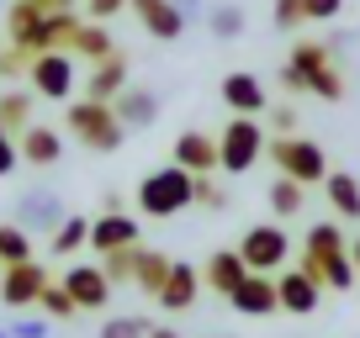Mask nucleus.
<instances>
[{
	"mask_svg": "<svg viewBox=\"0 0 360 338\" xmlns=\"http://www.w3.org/2000/svg\"><path fill=\"white\" fill-rule=\"evenodd\" d=\"M186 206H196V175L180 164H165V169H148L138 180V212L165 222V217H180Z\"/></svg>",
	"mask_w": 360,
	"mask_h": 338,
	"instance_id": "obj_1",
	"label": "nucleus"
},
{
	"mask_svg": "<svg viewBox=\"0 0 360 338\" xmlns=\"http://www.w3.org/2000/svg\"><path fill=\"white\" fill-rule=\"evenodd\" d=\"M64 133L75 137L79 148H90V154H117L122 137H127V127H122V116H117L112 101H69Z\"/></svg>",
	"mask_w": 360,
	"mask_h": 338,
	"instance_id": "obj_2",
	"label": "nucleus"
},
{
	"mask_svg": "<svg viewBox=\"0 0 360 338\" xmlns=\"http://www.w3.org/2000/svg\"><path fill=\"white\" fill-rule=\"evenodd\" d=\"M265 158L276 164V175H292L297 185H323L334 169H328V154H323V143H313V137H270V148H265Z\"/></svg>",
	"mask_w": 360,
	"mask_h": 338,
	"instance_id": "obj_3",
	"label": "nucleus"
},
{
	"mask_svg": "<svg viewBox=\"0 0 360 338\" xmlns=\"http://www.w3.org/2000/svg\"><path fill=\"white\" fill-rule=\"evenodd\" d=\"M270 148V127H259V116H228V127L217 133V154H223V175H249Z\"/></svg>",
	"mask_w": 360,
	"mask_h": 338,
	"instance_id": "obj_4",
	"label": "nucleus"
},
{
	"mask_svg": "<svg viewBox=\"0 0 360 338\" xmlns=\"http://www.w3.org/2000/svg\"><path fill=\"white\" fill-rule=\"evenodd\" d=\"M238 254L255 275H281L286 259H292V238H286L281 222H255L244 238H238Z\"/></svg>",
	"mask_w": 360,
	"mask_h": 338,
	"instance_id": "obj_5",
	"label": "nucleus"
},
{
	"mask_svg": "<svg viewBox=\"0 0 360 338\" xmlns=\"http://www.w3.org/2000/svg\"><path fill=\"white\" fill-rule=\"evenodd\" d=\"M27 79H32V95H43V101H69L75 95V53H37Z\"/></svg>",
	"mask_w": 360,
	"mask_h": 338,
	"instance_id": "obj_6",
	"label": "nucleus"
},
{
	"mask_svg": "<svg viewBox=\"0 0 360 338\" xmlns=\"http://www.w3.org/2000/svg\"><path fill=\"white\" fill-rule=\"evenodd\" d=\"M48 285H53V275H48L37 259L11 264V270H0V302L11 306V312H27V306H37V296H43Z\"/></svg>",
	"mask_w": 360,
	"mask_h": 338,
	"instance_id": "obj_7",
	"label": "nucleus"
},
{
	"mask_svg": "<svg viewBox=\"0 0 360 338\" xmlns=\"http://www.w3.org/2000/svg\"><path fill=\"white\" fill-rule=\"evenodd\" d=\"M6 37L27 53H48V11L32 0H11L6 6Z\"/></svg>",
	"mask_w": 360,
	"mask_h": 338,
	"instance_id": "obj_8",
	"label": "nucleus"
},
{
	"mask_svg": "<svg viewBox=\"0 0 360 338\" xmlns=\"http://www.w3.org/2000/svg\"><path fill=\"white\" fill-rule=\"evenodd\" d=\"M58 280H64V291L75 296L79 312H106V302H112V280H106L101 264H69Z\"/></svg>",
	"mask_w": 360,
	"mask_h": 338,
	"instance_id": "obj_9",
	"label": "nucleus"
},
{
	"mask_svg": "<svg viewBox=\"0 0 360 338\" xmlns=\"http://www.w3.org/2000/svg\"><path fill=\"white\" fill-rule=\"evenodd\" d=\"M328 43H313V37H302V43H292V53H286L281 64V90L286 95H307V85H313V69L328 64Z\"/></svg>",
	"mask_w": 360,
	"mask_h": 338,
	"instance_id": "obj_10",
	"label": "nucleus"
},
{
	"mask_svg": "<svg viewBox=\"0 0 360 338\" xmlns=\"http://www.w3.org/2000/svg\"><path fill=\"white\" fill-rule=\"evenodd\" d=\"M169 164L191 169V175H212V169H223L217 137H212V133H202V127H186V133L175 137V148H169Z\"/></svg>",
	"mask_w": 360,
	"mask_h": 338,
	"instance_id": "obj_11",
	"label": "nucleus"
},
{
	"mask_svg": "<svg viewBox=\"0 0 360 338\" xmlns=\"http://www.w3.org/2000/svg\"><path fill=\"white\" fill-rule=\"evenodd\" d=\"M217 95H223V106H228L233 116H265V111H270L265 85H259V79L249 74V69H233V74H223Z\"/></svg>",
	"mask_w": 360,
	"mask_h": 338,
	"instance_id": "obj_12",
	"label": "nucleus"
},
{
	"mask_svg": "<svg viewBox=\"0 0 360 338\" xmlns=\"http://www.w3.org/2000/svg\"><path fill=\"white\" fill-rule=\"evenodd\" d=\"M127 11H133V16H138V27H143L148 37H159V43H175V37L191 27V16L180 11L175 0H133Z\"/></svg>",
	"mask_w": 360,
	"mask_h": 338,
	"instance_id": "obj_13",
	"label": "nucleus"
},
{
	"mask_svg": "<svg viewBox=\"0 0 360 338\" xmlns=\"http://www.w3.org/2000/svg\"><path fill=\"white\" fill-rule=\"evenodd\" d=\"M228 306H233L238 317H270V312H281L276 275H244V280H238V291L228 296Z\"/></svg>",
	"mask_w": 360,
	"mask_h": 338,
	"instance_id": "obj_14",
	"label": "nucleus"
},
{
	"mask_svg": "<svg viewBox=\"0 0 360 338\" xmlns=\"http://www.w3.org/2000/svg\"><path fill=\"white\" fill-rule=\"evenodd\" d=\"M297 264H302V270L313 275L323 291H349V285L360 280L355 259H349V248H339V254H307V248H302V259H297Z\"/></svg>",
	"mask_w": 360,
	"mask_h": 338,
	"instance_id": "obj_15",
	"label": "nucleus"
},
{
	"mask_svg": "<svg viewBox=\"0 0 360 338\" xmlns=\"http://www.w3.org/2000/svg\"><path fill=\"white\" fill-rule=\"evenodd\" d=\"M138 238H143V227H138V217H127V212H101L90 222V248H96V254L138 248Z\"/></svg>",
	"mask_w": 360,
	"mask_h": 338,
	"instance_id": "obj_16",
	"label": "nucleus"
},
{
	"mask_svg": "<svg viewBox=\"0 0 360 338\" xmlns=\"http://www.w3.org/2000/svg\"><path fill=\"white\" fill-rule=\"evenodd\" d=\"M276 291H281V312H297V317L318 312V302H323V285H318L302 264H292V270L276 275Z\"/></svg>",
	"mask_w": 360,
	"mask_h": 338,
	"instance_id": "obj_17",
	"label": "nucleus"
},
{
	"mask_svg": "<svg viewBox=\"0 0 360 338\" xmlns=\"http://www.w3.org/2000/svg\"><path fill=\"white\" fill-rule=\"evenodd\" d=\"M64 201H58L53 191H27L22 201H16V222L27 227V233H53L58 222H64Z\"/></svg>",
	"mask_w": 360,
	"mask_h": 338,
	"instance_id": "obj_18",
	"label": "nucleus"
},
{
	"mask_svg": "<svg viewBox=\"0 0 360 338\" xmlns=\"http://www.w3.org/2000/svg\"><path fill=\"white\" fill-rule=\"evenodd\" d=\"M122 90H127V53L117 48L112 58L90 64V74H85V101H117Z\"/></svg>",
	"mask_w": 360,
	"mask_h": 338,
	"instance_id": "obj_19",
	"label": "nucleus"
},
{
	"mask_svg": "<svg viewBox=\"0 0 360 338\" xmlns=\"http://www.w3.org/2000/svg\"><path fill=\"white\" fill-rule=\"evenodd\" d=\"M244 275H255V270L244 264V254H238V248H217V254H207L202 280H207V291H217L223 302L238 291V280H244Z\"/></svg>",
	"mask_w": 360,
	"mask_h": 338,
	"instance_id": "obj_20",
	"label": "nucleus"
},
{
	"mask_svg": "<svg viewBox=\"0 0 360 338\" xmlns=\"http://www.w3.org/2000/svg\"><path fill=\"white\" fill-rule=\"evenodd\" d=\"M196 296H202V270H196V264H186V259H175V270H169L165 291H159L154 302L165 306V312H191Z\"/></svg>",
	"mask_w": 360,
	"mask_h": 338,
	"instance_id": "obj_21",
	"label": "nucleus"
},
{
	"mask_svg": "<svg viewBox=\"0 0 360 338\" xmlns=\"http://www.w3.org/2000/svg\"><path fill=\"white\" fill-rule=\"evenodd\" d=\"M16 148H22V158L32 169H53L58 158H64V137H58V127H43V122H32L22 137H16Z\"/></svg>",
	"mask_w": 360,
	"mask_h": 338,
	"instance_id": "obj_22",
	"label": "nucleus"
},
{
	"mask_svg": "<svg viewBox=\"0 0 360 338\" xmlns=\"http://www.w3.org/2000/svg\"><path fill=\"white\" fill-rule=\"evenodd\" d=\"M112 106H117V116H122L127 133H133V127H154V116H159V95L143 90V85H127Z\"/></svg>",
	"mask_w": 360,
	"mask_h": 338,
	"instance_id": "obj_23",
	"label": "nucleus"
},
{
	"mask_svg": "<svg viewBox=\"0 0 360 338\" xmlns=\"http://www.w3.org/2000/svg\"><path fill=\"white\" fill-rule=\"evenodd\" d=\"M323 196H328V206H334L339 222H360V180H355V175L334 169V175L323 180Z\"/></svg>",
	"mask_w": 360,
	"mask_h": 338,
	"instance_id": "obj_24",
	"label": "nucleus"
},
{
	"mask_svg": "<svg viewBox=\"0 0 360 338\" xmlns=\"http://www.w3.org/2000/svg\"><path fill=\"white\" fill-rule=\"evenodd\" d=\"M90 222H96V217H79V212H69L64 222H58L53 233H48V248H53L58 259H75L79 248L90 243Z\"/></svg>",
	"mask_w": 360,
	"mask_h": 338,
	"instance_id": "obj_25",
	"label": "nucleus"
},
{
	"mask_svg": "<svg viewBox=\"0 0 360 338\" xmlns=\"http://www.w3.org/2000/svg\"><path fill=\"white\" fill-rule=\"evenodd\" d=\"M169 270H175V259L169 254H159V248H138V275H133V285L143 296H159L165 291V280H169Z\"/></svg>",
	"mask_w": 360,
	"mask_h": 338,
	"instance_id": "obj_26",
	"label": "nucleus"
},
{
	"mask_svg": "<svg viewBox=\"0 0 360 338\" xmlns=\"http://www.w3.org/2000/svg\"><path fill=\"white\" fill-rule=\"evenodd\" d=\"M69 53H75L79 64H101V58L117 53V43H112V32H106V22H85L75 32V48H69Z\"/></svg>",
	"mask_w": 360,
	"mask_h": 338,
	"instance_id": "obj_27",
	"label": "nucleus"
},
{
	"mask_svg": "<svg viewBox=\"0 0 360 338\" xmlns=\"http://www.w3.org/2000/svg\"><path fill=\"white\" fill-rule=\"evenodd\" d=\"M270 212H276V222H286V217H297L307 206V185H297L292 175H276V180H270Z\"/></svg>",
	"mask_w": 360,
	"mask_h": 338,
	"instance_id": "obj_28",
	"label": "nucleus"
},
{
	"mask_svg": "<svg viewBox=\"0 0 360 338\" xmlns=\"http://www.w3.org/2000/svg\"><path fill=\"white\" fill-rule=\"evenodd\" d=\"M27 259H32V233L22 222H0V270L27 264Z\"/></svg>",
	"mask_w": 360,
	"mask_h": 338,
	"instance_id": "obj_29",
	"label": "nucleus"
},
{
	"mask_svg": "<svg viewBox=\"0 0 360 338\" xmlns=\"http://www.w3.org/2000/svg\"><path fill=\"white\" fill-rule=\"evenodd\" d=\"M0 127H6L11 137H22L27 127H32V95H22V90L0 95Z\"/></svg>",
	"mask_w": 360,
	"mask_h": 338,
	"instance_id": "obj_30",
	"label": "nucleus"
},
{
	"mask_svg": "<svg viewBox=\"0 0 360 338\" xmlns=\"http://www.w3.org/2000/svg\"><path fill=\"white\" fill-rule=\"evenodd\" d=\"M339 248H349L345 227H339V217H328V222H313L307 227V254H339Z\"/></svg>",
	"mask_w": 360,
	"mask_h": 338,
	"instance_id": "obj_31",
	"label": "nucleus"
},
{
	"mask_svg": "<svg viewBox=\"0 0 360 338\" xmlns=\"http://www.w3.org/2000/svg\"><path fill=\"white\" fill-rule=\"evenodd\" d=\"M207 27H212V37L233 43V37L244 32V11H238V0H228V6H212V11H207Z\"/></svg>",
	"mask_w": 360,
	"mask_h": 338,
	"instance_id": "obj_32",
	"label": "nucleus"
},
{
	"mask_svg": "<svg viewBox=\"0 0 360 338\" xmlns=\"http://www.w3.org/2000/svg\"><path fill=\"white\" fill-rule=\"evenodd\" d=\"M138 248H143V243H138ZM138 248L101 254V270H106V280H112V285H133V275H138Z\"/></svg>",
	"mask_w": 360,
	"mask_h": 338,
	"instance_id": "obj_33",
	"label": "nucleus"
},
{
	"mask_svg": "<svg viewBox=\"0 0 360 338\" xmlns=\"http://www.w3.org/2000/svg\"><path fill=\"white\" fill-rule=\"evenodd\" d=\"M37 306H43V317H53V323H69V317L79 312V306H75V296L64 291V280H53V285H48V291L37 296Z\"/></svg>",
	"mask_w": 360,
	"mask_h": 338,
	"instance_id": "obj_34",
	"label": "nucleus"
},
{
	"mask_svg": "<svg viewBox=\"0 0 360 338\" xmlns=\"http://www.w3.org/2000/svg\"><path fill=\"white\" fill-rule=\"evenodd\" d=\"M148 317H106L101 323V338H148Z\"/></svg>",
	"mask_w": 360,
	"mask_h": 338,
	"instance_id": "obj_35",
	"label": "nucleus"
},
{
	"mask_svg": "<svg viewBox=\"0 0 360 338\" xmlns=\"http://www.w3.org/2000/svg\"><path fill=\"white\" fill-rule=\"evenodd\" d=\"M270 22L281 27V32H292V27H302V22H307L302 0H270Z\"/></svg>",
	"mask_w": 360,
	"mask_h": 338,
	"instance_id": "obj_36",
	"label": "nucleus"
},
{
	"mask_svg": "<svg viewBox=\"0 0 360 338\" xmlns=\"http://www.w3.org/2000/svg\"><path fill=\"white\" fill-rule=\"evenodd\" d=\"M32 58L37 53H27V48H0V79H16V74H27V69H32Z\"/></svg>",
	"mask_w": 360,
	"mask_h": 338,
	"instance_id": "obj_37",
	"label": "nucleus"
},
{
	"mask_svg": "<svg viewBox=\"0 0 360 338\" xmlns=\"http://www.w3.org/2000/svg\"><path fill=\"white\" fill-rule=\"evenodd\" d=\"M196 206H207V212H223L228 206V191L212 180V175H196Z\"/></svg>",
	"mask_w": 360,
	"mask_h": 338,
	"instance_id": "obj_38",
	"label": "nucleus"
},
{
	"mask_svg": "<svg viewBox=\"0 0 360 338\" xmlns=\"http://www.w3.org/2000/svg\"><path fill=\"white\" fill-rule=\"evenodd\" d=\"M265 127H270V137H292L297 133V106L286 101V106H270L265 111Z\"/></svg>",
	"mask_w": 360,
	"mask_h": 338,
	"instance_id": "obj_39",
	"label": "nucleus"
},
{
	"mask_svg": "<svg viewBox=\"0 0 360 338\" xmlns=\"http://www.w3.org/2000/svg\"><path fill=\"white\" fill-rule=\"evenodd\" d=\"M133 0H85V16L90 22H112V16H122Z\"/></svg>",
	"mask_w": 360,
	"mask_h": 338,
	"instance_id": "obj_40",
	"label": "nucleus"
},
{
	"mask_svg": "<svg viewBox=\"0 0 360 338\" xmlns=\"http://www.w3.org/2000/svg\"><path fill=\"white\" fill-rule=\"evenodd\" d=\"M307 22H334L339 11H345V0H302Z\"/></svg>",
	"mask_w": 360,
	"mask_h": 338,
	"instance_id": "obj_41",
	"label": "nucleus"
},
{
	"mask_svg": "<svg viewBox=\"0 0 360 338\" xmlns=\"http://www.w3.org/2000/svg\"><path fill=\"white\" fill-rule=\"evenodd\" d=\"M16 158H22V148H16V137L11 133H0V180L16 169Z\"/></svg>",
	"mask_w": 360,
	"mask_h": 338,
	"instance_id": "obj_42",
	"label": "nucleus"
},
{
	"mask_svg": "<svg viewBox=\"0 0 360 338\" xmlns=\"http://www.w3.org/2000/svg\"><path fill=\"white\" fill-rule=\"evenodd\" d=\"M11 333L16 338H48V333H53V323H32V317H27V323H11Z\"/></svg>",
	"mask_w": 360,
	"mask_h": 338,
	"instance_id": "obj_43",
	"label": "nucleus"
},
{
	"mask_svg": "<svg viewBox=\"0 0 360 338\" xmlns=\"http://www.w3.org/2000/svg\"><path fill=\"white\" fill-rule=\"evenodd\" d=\"M32 6H43V11H75V0H32Z\"/></svg>",
	"mask_w": 360,
	"mask_h": 338,
	"instance_id": "obj_44",
	"label": "nucleus"
},
{
	"mask_svg": "<svg viewBox=\"0 0 360 338\" xmlns=\"http://www.w3.org/2000/svg\"><path fill=\"white\" fill-rule=\"evenodd\" d=\"M148 338H180V333H175L169 323H154V327H148Z\"/></svg>",
	"mask_w": 360,
	"mask_h": 338,
	"instance_id": "obj_45",
	"label": "nucleus"
},
{
	"mask_svg": "<svg viewBox=\"0 0 360 338\" xmlns=\"http://www.w3.org/2000/svg\"><path fill=\"white\" fill-rule=\"evenodd\" d=\"M349 259H355V270H360V233L349 238Z\"/></svg>",
	"mask_w": 360,
	"mask_h": 338,
	"instance_id": "obj_46",
	"label": "nucleus"
},
{
	"mask_svg": "<svg viewBox=\"0 0 360 338\" xmlns=\"http://www.w3.org/2000/svg\"><path fill=\"white\" fill-rule=\"evenodd\" d=\"M0 338H16V333H11V327H0Z\"/></svg>",
	"mask_w": 360,
	"mask_h": 338,
	"instance_id": "obj_47",
	"label": "nucleus"
},
{
	"mask_svg": "<svg viewBox=\"0 0 360 338\" xmlns=\"http://www.w3.org/2000/svg\"><path fill=\"white\" fill-rule=\"evenodd\" d=\"M0 133H6V127H0Z\"/></svg>",
	"mask_w": 360,
	"mask_h": 338,
	"instance_id": "obj_48",
	"label": "nucleus"
}]
</instances>
